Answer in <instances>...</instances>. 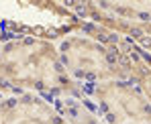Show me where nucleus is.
<instances>
[{"instance_id": "nucleus-1", "label": "nucleus", "mask_w": 151, "mask_h": 124, "mask_svg": "<svg viewBox=\"0 0 151 124\" xmlns=\"http://www.w3.org/2000/svg\"><path fill=\"white\" fill-rule=\"evenodd\" d=\"M0 81L12 94H33L51 102L84 96V88L65 71L57 45L37 37L0 45Z\"/></svg>"}, {"instance_id": "nucleus-2", "label": "nucleus", "mask_w": 151, "mask_h": 124, "mask_svg": "<svg viewBox=\"0 0 151 124\" xmlns=\"http://www.w3.org/2000/svg\"><path fill=\"white\" fill-rule=\"evenodd\" d=\"M57 49L65 71L82 88L125 79L116 65V57L100 41L86 35H70L57 43Z\"/></svg>"}, {"instance_id": "nucleus-3", "label": "nucleus", "mask_w": 151, "mask_h": 124, "mask_svg": "<svg viewBox=\"0 0 151 124\" xmlns=\"http://www.w3.org/2000/svg\"><path fill=\"white\" fill-rule=\"evenodd\" d=\"M84 100L106 124H151V102L127 79L88 86Z\"/></svg>"}, {"instance_id": "nucleus-4", "label": "nucleus", "mask_w": 151, "mask_h": 124, "mask_svg": "<svg viewBox=\"0 0 151 124\" xmlns=\"http://www.w3.org/2000/svg\"><path fill=\"white\" fill-rule=\"evenodd\" d=\"M0 124H68L51 100L33 94H10L0 104Z\"/></svg>"}, {"instance_id": "nucleus-5", "label": "nucleus", "mask_w": 151, "mask_h": 124, "mask_svg": "<svg viewBox=\"0 0 151 124\" xmlns=\"http://www.w3.org/2000/svg\"><path fill=\"white\" fill-rule=\"evenodd\" d=\"M68 124H106L100 114L82 98H59L53 102Z\"/></svg>"}, {"instance_id": "nucleus-6", "label": "nucleus", "mask_w": 151, "mask_h": 124, "mask_svg": "<svg viewBox=\"0 0 151 124\" xmlns=\"http://www.w3.org/2000/svg\"><path fill=\"white\" fill-rule=\"evenodd\" d=\"M4 98H6V94H2V92H0V104L4 102Z\"/></svg>"}]
</instances>
